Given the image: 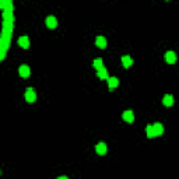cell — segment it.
<instances>
[{
  "label": "cell",
  "mask_w": 179,
  "mask_h": 179,
  "mask_svg": "<svg viewBox=\"0 0 179 179\" xmlns=\"http://www.w3.org/2000/svg\"><path fill=\"white\" fill-rule=\"evenodd\" d=\"M25 99H27V102L29 104H32L37 101V94H35V90L34 88H27V91H25Z\"/></svg>",
  "instance_id": "1"
},
{
  "label": "cell",
  "mask_w": 179,
  "mask_h": 179,
  "mask_svg": "<svg viewBox=\"0 0 179 179\" xmlns=\"http://www.w3.org/2000/svg\"><path fill=\"white\" fill-rule=\"evenodd\" d=\"M165 60H167V63H169V65H174V63L176 62V53L172 51H168L165 53Z\"/></svg>",
  "instance_id": "2"
},
{
  "label": "cell",
  "mask_w": 179,
  "mask_h": 179,
  "mask_svg": "<svg viewBox=\"0 0 179 179\" xmlns=\"http://www.w3.org/2000/svg\"><path fill=\"white\" fill-rule=\"evenodd\" d=\"M46 25H48V28H56V27H58V20H56V17L49 15L46 18Z\"/></svg>",
  "instance_id": "3"
},
{
  "label": "cell",
  "mask_w": 179,
  "mask_h": 179,
  "mask_svg": "<svg viewBox=\"0 0 179 179\" xmlns=\"http://www.w3.org/2000/svg\"><path fill=\"white\" fill-rule=\"evenodd\" d=\"M18 73H20V76L21 77H28L29 74H31V71H29V67L27 66V65H22V66H20V69H18Z\"/></svg>",
  "instance_id": "4"
},
{
  "label": "cell",
  "mask_w": 179,
  "mask_h": 179,
  "mask_svg": "<svg viewBox=\"0 0 179 179\" xmlns=\"http://www.w3.org/2000/svg\"><path fill=\"white\" fill-rule=\"evenodd\" d=\"M122 65H123V67H130L133 65V59L130 58L129 55H124V56H122Z\"/></svg>",
  "instance_id": "5"
},
{
  "label": "cell",
  "mask_w": 179,
  "mask_h": 179,
  "mask_svg": "<svg viewBox=\"0 0 179 179\" xmlns=\"http://www.w3.org/2000/svg\"><path fill=\"white\" fill-rule=\"evenodd\" d=\"M122 116H123V119L128 122V123H132V122L134 121V113H133L132 111H126V112H123Z\"/></svg>",
  "instance_id": "6"
},
{
  "label": "cell",
  "mask_w": 179,
  "mask_h": 179,
  "mask_svg": "<svg viewBox=\"0 0 179 179\" xmlns=\"http://www.w3.org/2000/svg\"><path fill=\"white\" fill-rule=\"evenodd\" d=\"M3 20L7 22H13L14 21V15H13V11L11 10H6L3 11Z\"/></svg>",
  "instance_id": "7"
},
{
  "label": "cell",
  "mask_w": 179,
  "mask_h": 179,
  "mask_svg": "<svg viewBox=\"0 0 179 179\" xmlns=\"http://www.w3.org/2000/svg\"><path fill=\"white\" fill-rule=\"evenodd\" d=\"M162 104H164L165 106H172V105H174V97H172L171 94L164 95V98H162Z\"/></svg>",
  "instance_id": "8"
},
{
  "label": "cell",
  "mask_w": 179,
  "mask_h": 179,
  "mask_svg": "<svg viewBox=\"0 0 179 179\" xmlns=\"http://www.w3.org/2000/svg\"><path fill=\"white\" fill-rule=\"evenodd\" d=\"M0 7L3 8V11H6V10L13 11V3H11L10 0H3V2H0Z\"/></svg>",
  "instance_id": "9"
},
{
  "label": "cell",
  "mask_w": 179,
  "mask_h": 179,
  "mask_svg": "<svg viewBox=\"0 0 179 179\" xmlns=\"http://www.w3.org/2000/svg\"><path fill=\"white\" fill-rule=\"evenodd\" d=\"M95 150H97V153H98L99 155H104V154L106 153V144L105 143H98V144L95 146Z\"/></svg>",
  "instance_id": "10"
},
{
  "label": "cell",
  "mask_w": 179,
  "mask_h": 179,
  "mask_svg": "<svg viewBox=\"0 0 179 179\" xmlns=\"http://www.w3.org/2000/svg\"><path fill=\"white\" fill-rule=\"evenodd\" d=\"M108 85H109L111 91H112L113 88H116L118 85H119V80H118L116 77H109V78H108Z\"/></svg>",
  "instance_id": "11"
},
{
  "label": "cell",
  "mask_w": 179,
  "mask_h": 179,
  "mask_svg": "<svg viewBox=\"0 0 179 179\" xmlns=\"http://www.w3.org/2000/svg\"><path fill=\"white\" fill-rule=\"evenodd\" d=\"M97 76H98V78H101V80H108V78H109V76H108V70H106L105 67H102L101 70H98Z\"/></svg>",
  "instance_id": "12"
},
{
  "label": "cell",
  "mask_w": 179,
  "mask_h": 179,
  "mask_svg": "<svg viewBox=\"0 0 179 179\" xmlns=\"http://www.w3.org/2000/svg\"><path fill=\"white\" fill-rule=\"evenodd\" d=\"M18 45L21 48H24V49H28L29 48V39H28V37H21L18 39Z\"/></svg>",
  "instance_id": "13"
},
{
  "label": "cell",
  "mask_w": 179,
  "mask_h": 179,
  "mask_svg": "<svg viewBox=\"0 0 179 179\" xmlns=\"http://www.w3.org/2000/svg\"><path fill=\"white\" fill-rule=\"evenodd\" d=\"M95 45H97L98 48H101V49H105L106 48V39L104 37H98L97 41H95Z\"/></svg>",
  "instance_id": "14"
},
{
  "label": "cell",
  "mask_w": 179,
  "mask_h": 179,
  "mask_svg": "<svg viewBox=\"0 0 179 179\" xmlns=\"http://www.w3.org/2000/svg\"><path fill=\"white\" fill-rule=\"evenodd\" d=\"M153 128H154V130H155V134L157 136H161L162 133H164V126H162L161 123H158V122L153 124Z\"/></svg>",
  "instance_id": "15"
},
{
  "label": "cell",
  "mask_w": 179,
  "mask_h": 179,
  "mask_svg": "<svg viewBox=\"0 0 179 179\" xmlns=\"http://www.w3.org/2000/svg\"><path fill=\"white\" fill-rule=\"evenodd\" d=\"M146 134H147V137L148 139H153V137H155V130H154V128L153 126H147L146 128Z\"/></svg>",
  "instance_id": "16"
},
{
  "label": "cell",
  "mask_w": 179,
  "mask_h": 179,
  "mask_svg": "<svg viewBox=\"0 0 179 179\" xmlns=\"http://www.w3.org/2000/svg\"><path fill=\"white\" fill-rule=\"evenodd\" d=\"M92 65H94V67H95L97 70H101V69L104 67V62H102V59H95Z\"/></svg>",
  "instance_id": "17"
},
{
  "label": "cell",
  "mask_w": 179,
  "mask_h": 179,
  "mask_svg": "<svg viewBox=\"0 0 179 179\" xmlns=\"http://www.w3.org/2000/svg\"><path fill=\"white\" fill-rule=\"evenodd\" d=\"M58 179H69V178H67V176H59Z\"/></svg>",
  "instance_id": "18"
}]
</instances>
